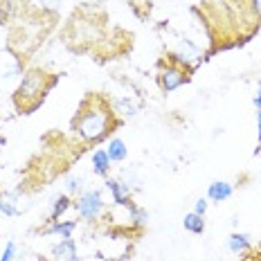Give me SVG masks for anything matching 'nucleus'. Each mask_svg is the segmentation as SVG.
Returning <instances> with one entry per match:
<instances>
[{
	"label": "nucleus",
	"instance_id": "1",
	"mask_svg": "<svg viewBox=\"0 0 261 261\" xmlns=\"http://www.w3.org/2000/svg\"><path fill=\"white\" fill-rule=\"evenodd\" d=\"M115 126H119V119L115 108H113V101L99 92H88L77 108V115L72 117L70 130L79 142L99 144L101 140L111 135Z\"/></svg>",
	"mask_w": 261,
	"mask_h": 261
},
{
	"label": "nucleus",
	"instance_id": "2",
	"mask_svg": "<svg viewBox=\"0 0 261 261\" xmlns=\"http://www.w3.org/2000/svg\"><path fill=\"white\" fill-rule=\"evenodd\" d=\"M59 81L57 74H47L41 68H32L25 72L23 81H20L18 90L14 92V104L23 115H30L43 104L45 95L54 88V84Z\"/></svg>",
	"mask_w": 261,
	"mask_h": 261
},
{
	"label": "nucleus",
	"instance_id": "3",
	"mask_svg": "<svg viewBox=\"0 0 261 261\" xmlns=\"http://www.w3.org/2000/svg\"><path fill=\"white\" fill-rule=\"evenodd\" d=\"M189 81H192V70L165 54V59L160 61V72H158V86H160V90L173 92L180 88V86L189 84Z\"/></svg>",
	"mask_w": 261,
	"mask_h": 261
},
{
	"label": "nucleus",
	"instance_id": "4",
	"mask_svg": "<svg viewBox=\"0 0 261 261\" xmlns=\"http://www.w3.org/2000/svg\"><path fill=\"white\" fill-rule=\"evenodd\" d=\"M74 207H77V214L81 216V219L97 221L106 212V203H104V198H101L99 189H88V192H81L79 194Z\"/></svg>",
	"mask_w": 261,
	"mask_h": 261
},
{
	"label": "nucleus",
	"instance_id": "5",
	"mask_svg": "<svg viewBox=\"0 0 261 261\" xmlns=\"http://www.w3.org/2000/svg\"><path fill=\"white\" fill-rule=\"evenodd\" d=\"M77 243L74 239H61L52 246V261H77Z\"/></svg>",
	"mask_w": 261,
	"mask_h": 261
},
{
	"label": "nucleus",
	"instance_id": "6",
	"mask_svg": "<svg viewBox=\"0 0 261 261\" xmlns=\"http://www.w3.org/2000/svg\"><path fill=\"white\" fill-rule=\"evenodd\" d=\"M106 189L111 192L113 203L115 205H124V207H126L130 200H133L130 198V189L119 180V178H106Z\"/></svg>",
	"mask_w": 261,
	"mask_h": 261
},
{
	"label": "nucleus",
	"instance_id": "7",
	"mask_svg": "<svg viewBox=\"0 0 261 261\" xmlns=\"http://www.w3.org/2000/svg\"><path fill=\"white\" fill-rule=\"evenodd\" d=\"M232 194H234V185L227 180H214L207 187V198L212 203H225Z\"/></svg>",
	"mask_w": 261,
	"mask_h": 261
},
{
	"label": "nucleus",
	"instance_id": "8",
	"mask_svg": "<svg viewBox=\"0 0 261 261\" xmlns=\"http://www.w3.org/2000/svg\"><path fill=\"white\" fill-rule=\"evenodd\" d=\"M90 162H92V173H95V176L108 178V173H111V169H113V162H111V158H108L106 149H95Z\"/></svg>",
	"mask_w": 261,
	"mask_h": 261
},
{
	"label": "nucleus",
	"instance_id": "9",
	"mask_svg": "<svg viewBox=\"0 0 261 261\" xmlns=\"http://www.w3.org/2000/svg\"><path fill=\"white\" fill-rule=\"evenodd\" d=\"M74 230H77V221H50V225L43 230V234H57L61 239H72Z\"/></svg>",
	"mask_w": 261,
	"mask_h": 261
},
{
	"label": "nucleus",
	"instance_id": "10",
	"mask_svg": "<svg viewBox=\"0 0 261 261\" xmlns=\"http://www.w3.org/2000/svg\"><path fill=\"white\" fill-rule=\"evenodd\" d=\"M108 158H111V162H124L128 155V149H126V142L119 138H111L108 140V149H106Z\"/></svg>",
	"mask_w": 261,
	"mask_h": 261
},
{
	"label": "nucleus",
	"instance_id": "11",
	"mask_svg": "<svg viewBox=\"0 0 261 261\" xmlns=\"http://www.w3.org/2000/svg\"><path fill=\"white\" fill-rule=\"evenodd\" d=\"M227 248H230V252L234 254H243L250 250V237L246 232H232L230 237H227Z\"/></svg>",
	"mask_w": 261,
	"mask_h": 261
},
{
	"label": "nucleus",
	"instance_id": "12",
	"mask_svg": "<svg viewBox=\"0 0 261 261\" xmlns=\"http://www.w3.org/2000/svg\"><path fill=\"white\" fill-rule=\"evenodd\" d=\"M182 225H185V230L192 232V234H203L205 232V216L196 214V212H189V214H185Z\"/></svg>",
	"mask_w": 261,
	"mask_h": 261
},
{
	"label": "nucleus",
	"instance_id": "13",
	"mask_svg": "<svg viewBox=\"0 0 261 261\" xmlns=\"http://www.w3.org/2000/svg\"><path fill=\"white\" fill-rule=\"evenodd\" d=\"M72 200H70L68 194H59L57 198L52 200V212H50V221H59V216L65 214V210H70Z\"/></svg>",
	"mask_w": 261,
	"mask_h": 261
},
{
	"label": "nucleus",
	"instance_id": "14",
	"mask_svg": "<svg viewBox=\"0 0 261 261\" xmlns=\"http://www.w3.org/2000/svg\"><path fill=\"white\" fill-rule=\"evenodd\" d=\"M113 108H115L117 115H124V117H133L138 113V106L130 104V99H113Z\"/></svg>",
	"mask_w": 261,
	"mask_h": 261
},
{
	"label": "nucleus",
	"instance_id": "15",
	"mask_svg": "<svg viewBox=\"0 0 261 261\" xmlns=\"http://www.w3.org/2000/svg\"><path fill=\"white\" fill-rule=\"evenodd\" d=\"M81 189H84V178H79V176H70L68 180H65V192H68V196L81 194Z\"/></svg>",
	"mask_w": 261,
	"mask_h": 261
},
{
	"label": "nucleus",
	"instance_id": "16",
	"mask_svg": "<svg viewBox=\"0 0 261 261\" xmlns=\"http://www.w3.org/2000/svg\"><path fill=\"white\" fill-rule=\"evenodd\" d=\"M119 180L126 185L128 189H140V185H142V182H140V178H138V173H135V171H124L122 176H119Z\"/></svg>",
	"mask_w": 261,
	"mask_h": 261
},
{
	"label": "nucleus",
	"instance_id": "17",
	"mask_svg": "<svg viewBox=\"0 0 261 261\" xmlns=\"http://www.w3.org/2000/svg\"><path fill=\"white\" fill-rule=\"evenodd\" d=\"M36 5L41 7V12H59V7H61L63 0H34Z\"/></svg>",
	"mask_w": 261,
	"mask_h": 261
},
{
	"label": "nucleus",
	"instance_id": "18",
	"mask_svg": "<svg viewBox=\"0 0 261 261\" xmlns=\"http://www.w3.org/2000/svg\"><path fill=\"white\" fill-rule=\"evenodd\" d=\"M14 254H16V243L9 241L7 248H5V252H3V257H0V261H14Z\"/></svg>",
	"mask_w": 261,
	"mask_h": 261
},
{
	"label": "nucleus",
	"instance_id": "19",
	"mask_svg": "<svg viewBox=\"0 0 261 261\" xmlns=\"http://www.w3.org/2000/svg\"><path fill=\"white\" fill-rule=\"evenodd\" d=\"M207 198H198V200H196V203H194V210L192 212H196V214H200V216H205V212H207Z\"/></svg>",
	"mask_w": 261,
	"mask_h": 261
},
{
	"label": "nucleus",
	"instance_id": "20",
	"mask_svg": "<svg viewBox=\"0 0 261 261\" xmlns=\"http://www.w3.org/2000/svg\"><path fill=\"white\" fill-rule=\"evenodd\" d=\"M254 106H257V111H261V81L257 84V92H254Z\"/></svg>",
	"mask_w": 261,
	"mask_h": 261
},
{
	"label": "nucleus",
	"instance_id": "21",
	"mask_svg": "<svg viewBox=\"0 0 261 261\" xmlns=\"http://www.w3.org/2000/svg\"><path fill=\"white\" fill-rule=\"evenodd\" d=\"M248 3H250V7H252V12L261 16V0H248Z\"/></svg>",
	"mask_w": 261,
	"mask_h": 261
},
{
	"label": "nucleus",
	"instance_id": "22",
	"mask_svg": "<svg viewBox=\"0 0 261 261\" xmlns=\"http://www.w3.org/2000/svg\"><path fill=\"white\" fill-rule=\"evenodd\" d=\"M257 138H259V144H261V111H257Z\"/></svg>",
	"mask_w": 261,
	"mask_h": 261
},
{
	"label": "nucleus",
	"instance_id": "23",
	"mask_svg": "<svg viewBox=\"0 0 261 261\" xmlns=\"http://www.w3.org/2000/svg\"><path fill=\"white\" fill-rule=\"evenodd\" d=\"M36 261H52V259H47V257H39V259H36Z\"/></svg>",
	"mask_w": 261,
	"mask_h": 261
}]
</instances>
